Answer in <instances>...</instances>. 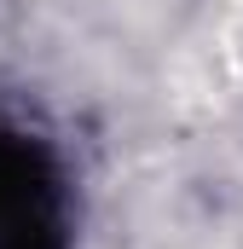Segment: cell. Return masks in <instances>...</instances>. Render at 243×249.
I'll use <instances>...</instances> for the list:
<instances>
[{"label": "cell", "instance_id": "cell-1", "mask_svg": "<svg viewBox=\"0 0 243 249\" xmlns=\"http://www.w3.org/2000/svg\"><path fill=\"white\" fill-rule=\"evenodd\" d=\"M0 249H64L58 191L35 145L0 139Z\"/></svg>", "mask_w": 243, "mask_h": 249}]
</instances>
